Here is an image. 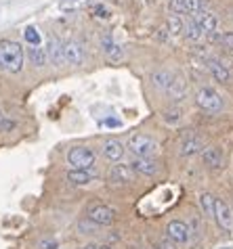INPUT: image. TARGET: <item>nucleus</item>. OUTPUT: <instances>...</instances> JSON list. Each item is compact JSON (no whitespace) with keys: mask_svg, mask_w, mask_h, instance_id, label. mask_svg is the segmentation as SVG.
<instances>
[{"mask_svg":"<svg viewBox=\"0 0 233 249\" xmlns=\"http://www.w3.org/2000/svg\"><path fill=\"white\" fill-rule=\"evenodd\" d=\"M25 63V53L15 40H0V67L9 73H19Z\"/></svg>","mask_w":233,"mask_h":249,"instance_id":"nucleus-1","label":"nucleus"},{"mask_svg":"<svg viewBox=\"0 0 233 249\" xmlns=\"http://www.w3.org/2000/svg\"><path fill=\"white\" fill-rule=\"evenodd\" d=\"M95 159H97V153L88 147H74L67 151V163L74 170H93Z\"/></svg>","mask_w":233,"mask_h":249,"instance_id":"nucleus-2","label":"nucleus"},{"mask_svg":"<svg viewBox=\"0 0 233 249\" xmlns=\"http://www.w3.org/2000/svg\"><path fill=\"white\" fill-rule=\"evenodd\" d=\"M195 103H197V107L204 109V111H208V113H216V111H221L223 109L221 94H218L214 88H210V86H204V88H200V90L195 92Z\"/></svg>","mask_w":233,"mask_h":249,"instance_id":"nucleus-3","label":"nucleus"},{"mask_svg":"<svg viewBox=\"0 0 233 249\" xmlns=\"http://www.w3.org/2000/svg\"><path fill=\"white\" fill-rule=\"evenodd\" d=\"M128 151L135 157H149L155 151V141L147 134H133L128 138Z\"/></svg>","mask_w":233,"mask_h":249,"instance_id":"nucleus-4","label":"nucleus"},{"mask_svg":"<svg viewBox=\"0 0 233 249\" xmlns=\"http://www.w3.org/2000/svg\"><path fill=\"white\" fill-rule=\"evenodd\" d=\"M88 220L95 224H101V226H109L116 220V212L109 205L95 203V205L88 207Z\"/></svg>","mask_w":233,"mask_h":249,"instance_id":"nucleus-5","label":"nucleus"},{"mask_svg":"<svg viewBox=\"0 0 233 249\" xmlns=\"http://www.w3.org/2000/svg\"><path fill=\"white\" fill-rule=\"evenodd\" d=\"M204 6L206 0H170V11L175 15H197Z\"/></svg>","mask_w":233,"mask_h":249,"instance_id":"nucleus-6","label":"nucleus"},{"mask_svg":"<svg viewBox=\"0 0 233 249\" xmlns=\"http://www.w3.org/2000/svg\"><path fill=\"white\" fill-rule=\"evenodd\" d=\"M166 237L173 241L175 245H183L187 243L191 232H189V226L183 222V220H173V222H168L166 226Z\"/></svg>","mask_w":233,"mask_h":249,"instance_id":"nucleus-7","label":"nucleus"},{"mask_svg":"<svg viewBox=\"0 0 233 249\" xmlns=\"http://www.w3.org/2000/svg\"><path fill=\"white\" fill-rule=\"evenodd\" d=\"M44 51H46V59L51 61L53 65L61 67L65 63V54H63V42L57 38V36H51L49 40H46L44 44Z\"/></svg>","mask_w":233,"mask_h":249,"instance_id":"nucleus-8","label":"nucleus"},{"mask_svg":"<svg viewBox=\"0 0 233 249\" xmlns=\"http://www.w3.org/2000/svg\"><path fill=\"white\" fill-rule=\"evenodd\" d=\"M214 220L218 228H223V231H233V213L229 210V205L221 201V199H216L214 203Z\"/></svg>","mask_w":233,"mask_h":249,"instance_id":"nucleus-9","label":"nucleus"},{"mask_svg":"<svg viewBox=\"0 0 233 249\" xmlns=\"http://www.w3.org/2000/svg\"><path fill=\"white\" fill-rule=\"evenodd\" d=\"M63 54H65V63H70L74 67L82 65V61H84V48H82L78 40L63 42Z\"/></svg>","mask_w":233,"mask_h":249,"instance_id":"nucleus-10","label":"nucleus"},{"mask_svg":"<svg viewBox=\"0 0 233 249\" xmlns=\"http://www.w3.org/2000/svg\"><path fill=\"white\" fill-rule=\"evenodd\" d=\"M130 170L136 174H145V176H154L157 174V161L152 157H135L130 161Z\"/></svg>","mask_w":233,"mask_h":249,"instance_id":"nucleus-11","label":"nucleus"},{"mask_svg":"<svg viewBox=\"0 0 233 249\" xmlns=\"http://www.w3.org/2000/svg\"><path fill=\"white\" fill-rule=\"evenodd\" d=\"M109 182H120V184H126V182H133L135 178V172L130 170V165H124V163H116L112 165V170H109Z\"/></svg>","mask_w":233,"mask_h":249,"instance_id":"nucleus-12","label":"nucleus"},{"mask_svg":"<svg viewBox=\"0 0 233 249\" xmlns=\"http://www.w3.org/2000/svg\"><path fill=\"white\" fill-rule=\"evenodd\" d=\"M103 157L107 161H120L124 157V144L116 138H109V141L103 144Z\"/></svg>","mask_w":233,"mask_h":249,"instance_id":"nucleus-13","label":"nucleus"},{"mask_svg":"<svg viewBox=\"0 0 233 249\" xmlns=\"http://www.w3.org/2000/svg\"><path fill=\"white\" fill-rule=\"evenodd\" d=\"M194 21L200 25V30H202L204 34H212V32L216 30V25H218L216 15H214V13H210V11H200Z\"/></svg>","mask_w":233,"mask_h":249,"instance_id":"nucleus-14","label":"nucleus"},{"mask_svg":"<svg viewBox=\"0 0 233 249\" xmlns=\"http://www.w3.org/2000/svg\"><path fill=\"white\" fill-rule=\"evenodd\" d=\"M166 94L170 99H176V101L185 99V94H187V82L183 78H179V75H173V80H170V84L166 88Z\"/></svg>","mask_w":233,"mask_h":249,"instance_id":"nucleus-15","label":"nucleus"},{"mask_svg":"<svg viewBox=\"0 0 233 249\" xmlns=\"http://www.w3.org/2000/svg\"><path fill=\"white\" fill-rule=\"evenodd\" d=\"M202 159L208 168L218 170L223 165V151L218 147H206V149H202Z\"/></svg>","mask_w":233,"mask_h":249,"instance_id":"nucleus-16","label":"nucleus"},{"mask_svg":"<svg viewBox=\"0 0 233 249\" xmlns=\"http://www.w3.org/2000/svg\"><path fill=\"white\" fill-rule=\"evenodd\" d=\"M93 176H97V172L95 170H70L67 172V180H70L72 184H76V186H84L93 180Z\"/></svg>","mask_w":233,"mask_h":249,"instance_id":"nucleus-17","label":"nucleus"},{"mask_svg":"<svg viewBox=\"0 0 233 249\" xmlns=\"http://www.w3.org/2000/svg\"><path fill=\"white\" fill-rule=\"evenodd\" d=\"M204 147H202V141L197 136H187V138H183V141L179 142V153L181 155H195V153H200Z\"/></svg>","mask_w":233,"mask_h":249,"instance_id":"nucleus-18","label":"nucleus"},{"mask_svg":"<svg viewBox=\"0 0 233 249\" xmlns=\"http://www.w3.org/2000/svg\"><path fill=\"white\" fill-rule=\"evenodd\" d=\"M208 71L212 73V78H214L216 82H221V84H225V82H229V78H231L229 69L225 67L218 59H210V61H208Z\"/></svg>","mask_w":233,"mask_h":249,"instance_id":"nucleus-19","label":"nucleus"},{"mask_svg":"<svg viewBox=\"0 0 233 249\" xmlns=\"http://www.w3.org/2000/svg\"><path fill=\"white\" fill-rule=\"evenodd\" d=\"M101 46H103V53H105V57L107 59H112V61H120L122 57H124V51H122V46L120 44H116L112 38H103L101 40Z\"/></svg>","mask_w":233,"mask_h":249,"instance_id":"nucleus-20","label":"nucleus"},{"mask_svg":"<svg viewBox=\"0 0 233 249\" xmlns=\"http://www.w3.org/2000/svg\"><path fill=\"white\" fill-rule=\"evenodd\" d=\"M170 80H173V73L166 71V69H157V71L152 73V82H154V86L157 88V90H164V92H166Z\"/></svg>","mask_w":233,"mask_h":249,"instance_id":"nucleus-21","label":"nucleus"},{"mask_svg":"<svg viewBox=\"0 0 233 249\" xmlns=\"http://www.w3.org/2000/svg\"><path fill=\"white\" fill-rule=\"evenodd\" d=\"M27 59H30V63L36 65V67H42L46 61H49V59H46V51H44V48H40V44L27 48Z\"/></svg>","mask_w":233,"mask_h":249,"instance_id":"nucleus-22","label":"nucleus"},{"mask_svg":"<svg viewBox=\"0 0 233 249\" xmlns=\"http://www.w3.org/2000/svg\"><path fill=\"white\" fill-rule=\"evenodd\" d=\"M166 30H168V34H173V36H183L185 21L181 19V15H173V17H170L168 23H166Z\"/></svg>","mask_w":233,"mask_h":249,"instance_id":"nucleus-23","label":"nucleus"},{"mask_svg":"<svg viewBox=\"0 0 233 249\" xmlns=\"http://www.w3.org/2000/svg\"><path fill=\"white\" fill-rule=\"evenodd\" d=\"M210 40L218 46L227 48V51H233V32H225V34H212Z\"/></svg>","mask_w":233,"mask_h":249,"instance_id":"nucleus-24","label":"nucleus"},{"mask_svg":"<svg viewBox=\"0 0 233 249\" xmlns=\"http://www.w3.org/2000/svg\"><path fill=\"white\" fill-rule=\"evenodd\" d=\"M214 203H216V197H212L210 193H202L200 195V205H202V210L206 216L210 218H214Z\"/></svg>","mask_w":233,"mask_h":249,"instance_id":"nucleus-25","label":"nucleus"},{"mask_svg":"<svg viewBox=\"0 0 233 249\" xmlns=\"http://www.w3.org/2000/svg\"><path fill=\"white\" fill-rule=\"evenodd\" d=\"M183 36L189 40V42H197L202 36H204V32L200 30V25H197L195 21H191V23H187L185 25V32H183Z\"/></svg>","mask_w":233,"mask_h":249,"instance_id":"nucleus-26","label":"nucleus"},{"mask_svg":"<svg viewBox=\"0 0 233 249\" xmlns=\"http://www.w3.org/2000/svg\"><path fill=\"white\" fill-rule=\"evenodd\" d=\"M23 38H25V42L30 46H38L40 44V34H38V30L34 25L25 27V30H23Z\"/></svg>","mask_w":233,"mask_h":249,"instance_id":"nucleus-27","label":"nucleus"},{"mask_svg":"<svg viewBox=\"0 0 233 249\" xmlns=\"http://www.w3.org/2000/svg\"><path fill=\"white\" fill-rule=\"evenodd\" d=\"M13 128H15V122L9 120V117L0 111V132H11Z\"/></svg>","mask_w":233,"mask_h":249,"instance_id":"nucleus-28","label":"nucleus"},{"mask_svg":"<svg viewBox=\"0 0 233 249\" xmlns=\"http://www.w3.org/2000/svg\"><path fill=\"white\" fill-rule=\"evenodd\" d=\"M84 2H86V0H61L59 6L63 11H74V9H78V6H82Z\"/></svg>","mask_w":233,"mask_h":249,"instance_id":"nucleus-29","label":"nucleus"},{"mask_svg":"<svg viewBox=\"0 0 233 249\" xmlns=\"http://www.w3.org/2000/svg\"><path fill=\"white\" fill-rule=\"evenodd\" d=\"M38 249H59V245H57L55 239H42L38 243Z\"/></svg>","mask_w":233,"mask_h":249,"instance_id":"nucleus-30","label":"nucleus"},{"mask_svg":"<svg viewBox=\"0 0 233 249\" xmlns=\"http://www.w3.org/2000/svg\"><path fill=\"white\" fill-rule=\"evenodd\" d=\"M164 122L166 124H176V122H181V111H170L164 115Z\"/></svg>","mask_w":233,"mask_h":249,"instance_id":"nucleus-31","label":"nucleus"},{"mask_svg":"<svg viewBox=\"0 0 233 249\" xmlns=\"http://www.w3.org/2000/svg\"><path fill=\"white\" fill-rule=\"evenodd\" d=\"M155 249H176L175 243L170 239H162V241H157L155 243Z\"/></svg>","mask_w":233,"mask_h":249,"instance_id":"nucleus-32","label":"nucleus"},{"mask_svg":"<svg viewBox=\"0 0 233 249\" xmlns=\"http://www.w3.org/2000/svg\"><path fill=\"white\" fill-rule=\"evenodd\" d=\"M93 11L97 13V17H103V19H105V17H109V11L105 9V6H101V4H97V6H95Z\"/></svg>","mask_w":233,"mask_h":249,"instance_id":"nucleus-33","label":"nucleus"},{"mask_svg":"<svg viewBox=\"0 0 233 249\" xmlns=\"http://www.w3.org/2000/svg\"><path fill=\"white\" fill-rule=\"evenodd\" d=\"M103 126H107V128H120L122 122H120V120H112V117H109V120L103 122Z\"/></svg>","mask_w":233,"mask_h":249,"instance_id":"nucleus-34","label":"nucleus"},{"mask_svg":"<svg viewBox=\"0 0 233 249\" xmlns=\"http://www.w3.org/2000/svg\"><path fill=\"white\" fill-rule=\"evenodd\" d=\"M84 249H99V247H95V245H88V247H84Z\"/></svg>","mask_w":233,"mask_h":249,"instance_id":"nucleus-35","label":"nucleus"},{"mask_svg":"<svg viewBox=\"0 0 233 249\" xmlns=\"http://www.w3.org/2000/svg\"><path fill=\"white\" fill-rule=\"evenodd\" d=\"M99 249H112V247H107V245H105V247H99Z\"/></svg>","mask_w":233,"mask_h":249,"instance_id":"nucleus-36","label":"nucleus"}]
</instances>
